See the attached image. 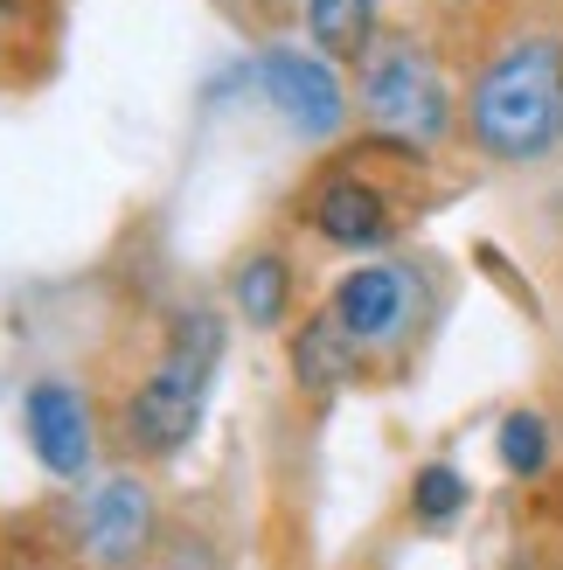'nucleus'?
<instances>
[{"label": "nucleus", "instance_id": "4468645a", "mask_svg": "<svg viewBox=\"0 0 563 570\" xmlns=\"http://www.w3.org/2000/svg\"><path fill=\"white\" fill-rule=\"evenodd\" d=\"M154 570H181V563H154Z\"/></svg>", "mask_w": 563, "mask_h": 570}, {"label": "nucleus", "instance_id": "f03ea898", "mask_svg": "<svg viewBox=\"0 0 563 570\" xmlns=\"http://www.w3.org/2000/svg\"><path fill=\"white\" fill-rule=\"evenodd\" d=\"M216 362H223L216 313H188V321L175 327V348H167L154 362V376H139V390L126 396V411H119L126 445L147 452V460H175V452L195 439V424H203Z\"/></svg>", "mask_w": 563, "mask_h": 570}, {"label": "nucleus", "instance_id": "7ed1b4c3", "mask_svg": "<svg viewBox=\"0 0 563 570\" xmlns=\"http://www.w3.org/2000/svg\"><path fill=\"white\" fill-rule=\"evenodd\" d=\"M362 111L369 126L404 139V147H438L453 132V91H445L438 63L417 42H369L362 56Z\"/></svg>", "mask_w": 563, "mask_h": 570}, {"label": "nucleus", "instance_id": "0eeeda50", "mask_svg": "<svg viewBox=\"0 0 563 570\" xmlns=\"http://www.w3.org/2000/svg\"><path fill=\"white\" fill-rule=\"evenodd\" d=\"M21 432H28L36 460L56 480H77L83 466H91V411H83L77 383H63V376L28 383V396H21Z\"/></svg>", "mask_w": 563, "mask_h": 570}, {"label": "nucleus", "instance_id": "f8f14e48", "mask_svg": "<svg viewBox=\"0 0 563 570\" xmlns=\"http://www.w3.org/2000/svg\"><path fill=\"white\" fill-rule=\"evenodd\" d=\"M501 460H508V473H543V460H550V424L536 411H515L508 424H501Z\"/></svg>", "mask_w": 563, "mask_h": 570}, {"label": "nucleus", "instance_id": "20e7f679", "mask_svg": "<svg viewBox=\"0 0 563 570\" xmlns=\"http://www.w3.org/2000/svg\"><path fill=\"white\" fill-rule=\"evenodd\" d=\"M327 321L355 341V355L404 341L411 321H417V272H404V265H355L342 285H334Z\"/></svg>", "mask_w": 563, "mask_h": 570}, {"label": "nucleus", "instance_id": "423d86ee", "mask_svg": "<svg viewBox=\"0 0 563 570\" xmlns=\"http://www.w3.org/2000/svg\"><path fill=\"white\" fill-rule=\"evenodd\" d=\"M83 557L98 570H132L139 557L154 550V488L147 480H98V494L83 501Z\"/></svg>", "mask_w": 563, "mask_h": 570}, {"label": "nucleus", "instance_id": "ddd939ff", "mask_svg": "<svg viewBox=\"0 0 563 570\" xmlns=\"http://www.w3.org/2000/svg\"><path fill=\"white\" fill-rule=\"evenodd\" d=\"M411 501H417V522L445 529V522L466 508V480H460L453 466H425V473H417V488H411Z\"/></svg>", "mask_w": 563, "mask_h": 570}, {"label": "nucleus", "instance_id": "1a4fd4ad", "mask_svg": "<svg viewBox=\"0 0 563 570\" xmlns=\"http://www.w3.org/2000/svg\"><path fill=\"white\" fill-rule=\"evenodd\" d=\"M306 36L320 56H369L376 0H306Z\"/></svg>", "mask_w": 563, "mask_h": 570}, {"label": "nucleus", "instance_id": "f257e3e1", "mask_svg": "<svg viewBox=\"0 0 563 570\" xmlns=\"http://www.w3.org/2000/svg\"><path fill=\"white\" fill-rule=\"evenodd\" d=\"M466 132L487 160H543L563 147V42L556 36H522L473 77L466 98Z\"/></svg>", "mask_w": 563, "mask_h": 570}, {"label": "nucleus", "instance_id": "6e6552de", "mask_svg": "<svg viewBox=\"0 0 563 570\" xmlns=\"http://www.w3.org/2000/svg\"><path fill=\"white\" fill-rule=\"evenodd\" d=\"M314 230L327 244L342 250H376L389 244V230H397V216H389V203L362 181V175H334L320 195H314Z\"/></svg>", "mask_w": 563, "mask_h": 570}, {"label": "nucleus", "instance_id": "39448f33", "mask_svg": "<svg viewBox=\"0 0 563 570\" xmlns=\"http://www.w3.org/2000/svg\"><path fill=\"white\" fill-rule=\"evenodd\" d=\"M258 83H265V98L286 111V126L306 132V139H334L348 126V98H342V83H334V70L320 63V56L265 49L258 56Z\"/></svg>", "mask_w": 563, "mask_h": 570}, {"label": "nucleus", "instance_id": "9d476101", "mask_svg": "<svg viewBox=\"0 0 563 570\" xmlns=\"http://www.w3.org/2000/svg\"><path fill=\"white\" fill-rule=\"evenodd\" d=\"M355 362H362V355H355V341H348L342 327H334L327 313H320V321L293 341V368H299V383H306V390H334V383H342Z\"/></svg>", "mask_w": 563, "mask_h": 570}, {"label": "nucleus", "instance_id": "9b49d317", "mask_svg": "<svg viewBox=\"0 0 563 570\" xmlns=\"http://www.w3.org/2000/svg\"><path fill=\"white\" fill-rule=\"evenodd\" d=\"M230 299H237V313H244L250 327H271L278 313H286V265H278V258H250V265H237Z\"/></svg>", "mask_w": 563, "mask_h": 570}]
</instances>
